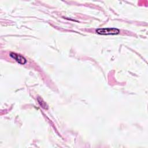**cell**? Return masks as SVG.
Segmentation results:
<instances>
[{
	"instance_id": "obj_2",
	"label": "cell",
	"mask_w": 148,
	"mask_h": 148,
	"mask_svg": "<svg viewBox=\"0 0 148 148\" xmlns=\"http://www.w3.org/2000/svg\"><path fill=\"white\" fill-rule=\"evenodd\" d=\"M10 56L20 64H25L27 62L26 59L23 56L17 53L11 52L10 53Z\"/></svg>"
},
{
	"instance_id": "obj_1",
	"label": "cell",
	"mask_w": 148,
	"mask_h": 148,
	"mask_svg": "<svg viewBox=\"0 0 148 148\" xmlns=\"http://www.w3.org/2000/svg\"><path fill=\"white\" fill-rule=\"evenodd\" d=\"M96 32L100 35H117L119 34L120 30L116 28H104L96 29Z\"/></svg>"
}]
</instances>
